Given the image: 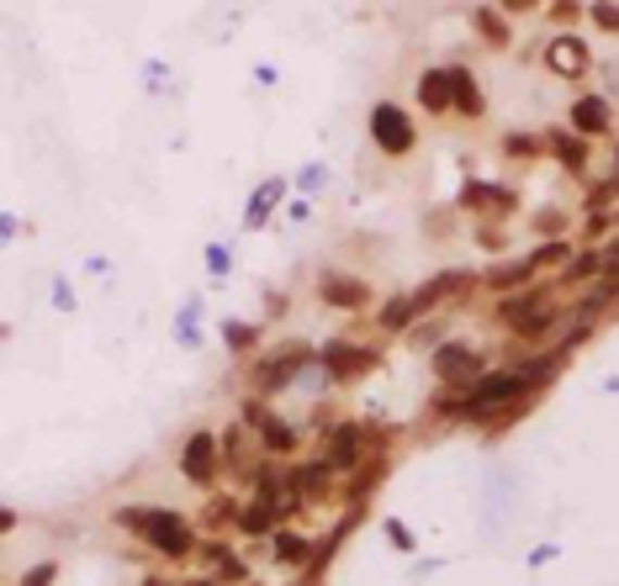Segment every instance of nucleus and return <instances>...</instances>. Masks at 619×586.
<instances>
[{
  "label": "nucleus",
  "instance_id": "obj_10",
  "mask_svg": "<svg viewBox=\"0 0 619 586\" xmlns=\"http://www.w3.org/2000/svg\"><path fill=\"white\" fill-rule=\"evenodd\" d=\"M451 112L460 122H482V112H488V95L466 64H451Z\"/></svg>",
  "mask_w": 619,
  "mask_h": 586
},
{
  "label": "nucleus",
  "instance_id": "obj_32",
  "mask_svg": "<svg viewBox=\"0 0 619 586\" xmlns=\"http://www.w3.org/2000/svg\"><path fill=\"white\" fill-rule=\"evenodd\" d=\"M535 228H540V233H551V238H561V228H567V217H561V212H540V217H535Z\"/></svg>",
  "mask_w": 619,
  "mask_h": 586
},
{
  "label": "nucleus",
  "instance_id": "obj_13",
  "mask_svg": "<svg viewBox=\"0 0 619 586\" xmlns=\"http://www.w3.org/2000/svg\"><path fill=\"white\" fill-rule=\"evenodd\" d=\"M482 285H488L493 296H514V291L535 285V265H530V254H525V259H503V265H493V270H482Z\"/></svg>",
  "mask_w": 619,
  "mask_h": 586
},
{
  "label": "nucleus",
  "instance_id": "obj_8",
  "mask_svg": "<svg viewBox=\"0 0 619 586\" xmlns=\"http://www.w3.org/2000/svg\"><path fill=\"white\" fill-rule=\"evenodd\" d=\"M318 302L333 307V313H366V307H371V285H366L361 275L324 270L318 275Z\"/></svg>",
  "mask_w": 619,
  "mask_h": 586
},
{
  "label": "nucleus",
  "instance_id": "obj_9",
  "mask_svg": "<svg viewBox=\"0 0 619 586\" xmlns=\"http://www.w3.org/2000/svg\"><path fill=\"white\" fill-rule=\"evenodd\" d=\"M567 117H572L567 127H572L578 138H588V143H593V138H609V132H615V112H609V101H604V95H578Z\"/></svg>",
  "mask_w": 619,
  "mask_h": 586
},
{
  "label": "nucleus",
  "instance_id": "obj_37",
  "mask_svg": "<svg viewBox=\"0 0 619 586\" xmlns=\"http://www.w3.org/2000/svg\"><path fill=\"white\" fill-rule=\"evenodd\" d=\"M186 586H223L217 576H197V582H186Z\"/></svg>",
  "mask_w": 619,
  "mask_h": 586
},
{
  "label": "nucleus",
  "instance_id": "obj_21",
  "mask_svg": "<svg viewBox=\"0 0 619 586\" xmlns=\"http://www.w3.org/2000/svg\"><path fill=\"white\" fill-rule=\"evenodd\" d=\"M514 201H519L514 186H482V180H477V186H466V201H460V206H488V212H497V217H508Z\"/></svg>",
  "mask_w": 619,
  "mask_h": 586
},
{
  "label": "nucleus",
  "instance_id": "obj_7",
  "mask_svg": "<svg viewBox=\"0 0 619 586\" xmlns=\"http://www.w3.org/2000/svg\"><path fill=\"white\" fill-rule=\"evenodd\" d=\"M545 307H556V285H545V280H535V285H525V291H514V296H497V322L508 328V333H519L530 317H540Z\"/></svg>",
  "mask_w": 619,
  "mask_h": 586
},
{
  "label": "nucleus",
  "instance_id": "obj_24",
  "mask_svg": "<svg viewBox=\"0 0 619 586\" xmlns=\"http://www.w3.org/2000/svg\"><path fill=\"white\" fill-rule=\"evenodd\" d=\"M572 254H578V243H572V238H545V243L530 249V265H535V275L540 270H556V265L567 270V259H572Z\"/></svg>",
  "mask_w": 619,
  "mask_h": 586
},
{
  "label": "nucleus",
  "instance_id": "obj_23",
  "mask_svg": "<svg viewBox=\"0 0 619 586\" xmlns=\"http://www.w3.org/2000/svg\"><path fill=\"white\" fill-rule=\"evenodd\" d=\"M281 195H287V180H265L260 191L249 195V206H244V222H249V228H265V217L276 212V201H281Z\"/></svg>",
  "mask_w": 619,
  "mask_h": 586
},
{
  "label": "nucleus",
  "instance_id": "obj_38",
  "mask_svg": "<svg viewBox=\"0 0 619 586\" xmlns=\"http://www.w3.org/2000/svg\"><path fill=\"white\" fill-rule=\"evenodd\" d=\"M143 586H160V582H154V576H149V582H143Z\"/></svg>",
  "mask_w": 619,
  "mask_h": 586
},
{
  "label": "nucleus",
  "instance_id": "obj_35",
  "mask_svg": "<svg viewBox=\"0 0 619 586\" xmlns=\"http://www.w3.org/2000/svg\"><path fill=\"white\" fill-rule=\"evenodd\" d=\"M578 11H582V5H572V0H556V5H551V16H556V22H572Z\"/></svg>",
  "mask_w": 619,
  "mask_h": 586
},
{
  "label": "nucleus",
  "instance_id": "obj_1",
  "mask_svg": "<svg viewBox=\"0 0 619 586\" xmlns=\"http://www.w3.org/2000/svg\"><path fill=\"white\" fill-rule=\"evenodd\" d=\"M117 523H123L132 539H143L154 555H165V560H191L202 549L197 528L169 508H117Z\"/></svg>",
  "mask_w": 619,
  "mask_h": 586
},
{
  "label": "nucleus",
  "instance_id": "obj_25",
  "mask_svg": "<svg viewBox=\"0 0 619 586\" xmlns=\"http://www.w3.org/2000/svg\"><path fill=\"white\" fill-rule=\"evenodd\" d=\"M223 344H228V354H244L260 344V328L244 322V317H228V322H223Z\"/></svg>",
  "mask_w": 619,
  "mask_h": 586
},
{
  "label": "nucleus",
  "instance_id": "obj_18",
  "mask_svg": "<svg viewBox=\"0 0 619 586\" xmlns=\"http://www.w3.org/2000/svg\"><path fill=\"white\" fill-rule=\"evenodd\" d=\"M582 280H604V249H578V254L567 259V270L556 275L561 291H578Z\"/></svg>",
  "mask_w": 619,
  "mask_h": 586
},
{
  "label": "nucleus",
  "instance_id": "obj_26",
  "mask_svg": "<svg viewBox=\"0 0 619 586\" xmlns=\"http://www.w3.org/2000/svg\"><path fill=\"white\" fill-rule=\"evenodd\" d=\"M503 154L535 158V154H545V138H535V132H508V138H503Z\"/></svg>",
  "mask_w": 619,
  "mask_h": 586
},
{
  "label": "nucleus",
  "instance_id": "obj_14",
  "mask_svg": "<svg viewBox=\"0 0 619 586\" xmlns=\"http://www.w3.org/2000/svg\"><path fill=\"white\" fill-rule=\"evenodd\" d=\"M333 492V470L324 460H302V466H291V497H302V502H324Z\"/></svg>",
  "mask_w": 619,
  "mask_h": 586
},
{
  "label": "nucleus",
  "instance_id": "obj_17",
  "mask_svg": "<svg viewBox=\"0 0 619 586\" xmlns=\"http://www.w3.org/2000/svg\"><path fill=\"white\" fill-rule=\"evenodd\" d=\"M376 328L381 333H413L418 328V307H413V291H397L376 307Z\"/></svg>",
  "mask_w": 619,
  "mask_h": 586
},
{
  "label": "nucleus",
  "instance_id": "obj_29",
  "mask_svg": "<svg viewBox=\"0 0 619 586\" xmlns=\"http://www.w3.org/2000/svg\"><path fill=\"white\" fill-rule=\"evenodd\" d=\"M588 22H593L598 33L619 38V5H604V0H593V5H588Z\"/></svg>",
  "mask_w": 619,
  "mask_h": 586
},
{
  "label": "nucleus",
  "instance_id": "obj_20",
  "mask_svg": "<svg viewBox=\"0 0 619 586\" xmlns=\"http://www.w3.org/2000/svg\"><path fill=\"white\" fill-rule=\"evenodd\" d=\"M471 22H477V33H482L488 48H508V42H514V27H508V16H503L497 5H477Z\"/></svg>",
  "mask_w": 619,
  "mask_h": 586
},
{
  "label": "nucleus",
  "instance_id": "obj_12",
  "mask_svg": "<svg viewBox=\"0 0 619 586\" xmlns=\"http://www.w3.org/2000/svg\"><path fill=\"white\" fill-rule=\"evenodd\" d=\"M387 470H392V455H371V460L355 470V475H344V497H339V502H344V508H361L376 486L387 481Z\"/></svg>",
  "mask_w": 619,
  "mask_h": 586
},
{
  "label": "nucleus",
  "instance_id": "obj_34",
  "mask_svg": "<svg viewBox=\"0 0 619 586\" xmlns=\"http://www.w3.org/2000/svg\"><path fill=\"white\" fill-rule=\"evenodd\" d=\"M604 275H609V280H619V238L604 249Z\"/></svg>",
  "mask_w": 619,
  "mask_h": 586
},
{
  "label": "nucleus",
  "instance_id": "obj_22",
  "mask_svg": "<svg viewBox=\"0 0 619 586\" xmlns=\"http://www.w3.org/2000/svg\"><path fill=\"white\" fill-rule=\"evenodd\" d=\"M296 444H302V433L291 429L287 418H270V423H265V429H260V449H265V455H296Z\"/></svg>",
  "mask_w": 619,
  "mask_h": 586
},
{
  "label": "nucleus",
  "instance_id": "obj_36",
  "mask_svg": "<svg viewBox=\"0 0 619 586\" xmlns=\"http://www.w3.org/2000/svg\"><path fill=\"white\" fill-rule=\"evenodd\" d=\"M206 265H212V270L223 275V270H228V254H223V249H206Z\"/></svg>",
  "mask_w": 619,
  "mask_h": 586
},
{
  "label": "nucleus",
  "instance_id": "obj_33",
  "mask_svg": "<svg viewBox=\"0 0 619 586\" xmlns=\"http://www.w3.org/2000/svg\"><path fill=\"white\" fill-rule=\"evenodd\" d=\"M387 534H392V545H397V549H413L408 523H397V518H387Z\"/></svg>",
  "mask_w": 619,
  "mask_h": 586
},
{
  "label": "nucleus",
  "instance_id": "obj_5",
  "mask_svg": "<svg viewBox=\"0 0 619 586\" xmlns=\"http://www.w3.org/2000/svg\"><path fill=\"white\" fill-rule=\"evenodd\" d=\"M318 365H324V375H329L333 386H344V381H361L366 370H376L381 354L366 349V344H350V339H333V344H324Z\"/></svg>",
  "mask_w": 619,
  "mask_h": 586
},
{
  "label": "nucleus",
  "instance_id": "obj_16",
  "mask_svg": "<svg viewBox=\"0 0 619 586\" xmlns=\"http://www.w3.org/2000/svg\"><path fill=\"white\" fill-rule=\"evenodd\" d=\"M418 106H424L429 117H451V64L418 75Z\"/></svg>",
  "mask_w": 619,
  "mask_h": 586
},
{
  "label": "nucleus",
  "instance_id": "obj_30",
  "mask_svg": "<svg viewBox=\"0 0 619 586\" xmlns=\"http://www.w3.org/2000/svg\"><path fill=\"white\" fill-rule=\"evenodd\" d=\"M609 222H615V212H582V238L598 243V238L609 233Z\"/></svg>",
  "mask_w": 619,
  "mask_h": 586
},
{
  "label": "nucleus",
  "instance_id": "obj_4",
  "mask_svg": "<svg viewBox=\"0 0 619 586\" xmlns=\"http://www.w3.org/2000/svg\"><path fill=\"white\" fill-rule=\"evenodd\" d=\"M180 475L191 481V486H217V475H223V433L212 429H197L186 438V449H180Z\"/></svg>",
  "mask_w": 619,
  "mask_h": 586
},
{
  "label": "nucleus",
  "instance_id": "obj_31",
  "mask_svg": "<svg viewBox=\"0 0 619 586\" xmlns=\"http://www.w3.org/2000/svg\"><path fill=\"white\" fill-rule=\"evenodd\" d=\"M53 576H59V565H53V560H42V565H33V571L22 576V586H53Z\"/></svg>",
  "mask_w": 619,
  "mask_h": 586
},
{
  "label": "nucleus",
  "instance_id": "obj_39",
  "mask_svg": "<svg viewBox=\"0 0 619 586\" xmlns=\"http://www.w3.org/2000/svg\"><path fill=\"white\" fill-rule=\"evenodd\" d=\"M615 222H619V206H615Z\"/></svg>",
  "mask_w": 619,
  "mask_h": 586
},
{
  "label": "nucleus",
  "instance_id": "obj_28",
  "mask_svg": "<svg viewBox=\"0 0 619 586\" xmlns=\"http://www.w3.org/2000/svg\"><path fill=\"white\" fill-rule=\"evenodd\" d=\"M408 344H413V349H418V344H424V349H440V344H445V322L424 317V322H418V328L408 333Z\"/></svg>",
  "mask_w": 619,
  "mask_h": 586
},
{
  "label": "nucleus",
  "instance_id": "obj_11",
  "mask_svg": "<svg viewBox=\"0 0 619 586\" xmlns=\"http://www.w3.org/2000/svg\"><path fill=\"white\" fill-rule=\"evenodd\" d=\"M545 149L561 158V169H567V175H588L593 143H588V138H578L572 127H551V132H545Z\"/></svg>",
  "mask_w": 619,
  "mask_h": 586
},
{
  "label": "nucleus",
  "instance_id": "obj_15",
  "mask_svg": "<svg viewBox=\"0 0 619 586\" xmlns=\"http://www.w3.org/2000/svg\"><path fill=\"white\" fill-rule=\"evenodd\" d=\"M270 549H276V560H281V565H302V571H307V565H313V555H318V539H313V534H302V528H287V523H281V528L270 534Z\"/></svg>",
  "mask_w": 619,
  "mask_h": 586
},
{
  "label": "nucleus",
  "instance_id": "obj_19",
  "mask_svg": "<svg viewBox=\"0 0 619 586\" xmlns=\"http://www.w3.org/2000/svg\"><path fill=\"white\" fill-rule=\"evenodd\" d=\"M197 555L206 560V571H217V576H228V582H244V576H249V571H244V560H239L233 549L223 545V539H206V545L197 549Z\"/></svg>",
  "mask_w": 619,
  "mask_h": 586
},
{
  "label": "nucleus",
  "instance_id": "obj_27",
  "mask_svg": "<svg viewBox=\"0 0 619 586\" xmlns=\"http://www.w3.org/2000/svg\"><path fill=\"white\" fill-rule=\"evenodd\" d=\"M270 418H276V412H270V407H265V396H244V402H239V423H244V429H265V423H270Z\"/></svg>",
  "mask_w": 619,
  "mask_h": 586
},
{
  "label": "nucleus",
  "instance_id": "obj_2",
  "mask_svg": "<svg viewBox=\"0 0 619 586\" xmlns=\"http://www.w3.org/2000/svg\"><path fill=\"white\" fill-rule=\"evenodd\" d=\"M302 370H313V349H307V344H287V349L265 354V359L249 370V386H254V396H276V391H287Z\"/></svg>",
  "mask_w": 619,
  "mask_h": 586
},
{
  "label": "nucleus",
  "instance_id": "obj_3",
  "mask_svg": "<svg viewBox=\"0 0 619 586\" xmlns=\"http://www.w3.org/2000/svg\"><path fill=\"white\" fill-rule=\"evenodd\" d=\"M366 127H371V143L387 158H408L413 143H418V127H413V117L397 106V101H376Z\"/></svg>",
  "mask_w": 619,
  "mask_h": 586
},
{
  "label": "nucleus",
  "instance_id": "obj_6",
  "mask_svg": "<svg viewBox=\"0 0 619 586\" xmlns=\"http://www.w3.org/2000/svg\"><path fill=\"white\" fill-rule=\"evenodd\" d=\"M540 64H545L556 79H582L588 69H593L588 38H582V33H556V38H545V48H540Z\"/></svg>",
  "mask_w": 619,
  "mask_h": 586
}]
</instances>
